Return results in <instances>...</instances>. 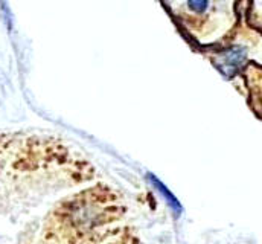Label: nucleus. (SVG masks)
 Instances as JSON below:
<instances>
[{"instance_id":"obj_3","label":"nucleus","mask_w":262,"mask_h":244,"mask_svg":"<svg viewBox=\"0 0 262 244\" xmlns=\"http://www.w3.org/2000/svg\"><path fill=\"white\" fill-rule=\"evenodd\" d=\"M148 180H149V183L154 186V189L163 197V200L168 203V208H171V211H172L176 215H179V214L182 212V205H180V201L172 195V192H171L163 183L160 182L156 176H152V174H148Z\"/></svg>"},{"instance_id":"obj_2","label":"nucleus","mask_w":262,"mask_h":244,"mask_svg":"<svg viewBox=\"0 0 262 244\" xmlns=\"http://www.w3.org/2000/svg\"><path fill=\"white\" fill-rule=\"evenodd\" d=\"M246 58H247V54L244 48H232L220 57L218 67L224 75L232 76L233 73L239 70V67L244 64Z\"/></svg>"},{"instance_id":"obj_4","label":"nucleus","mask_w":262,"mask_h":244,"mask_svg":"<svg viewBox=\"0 0 262 244\" xmlns=\"http://www.w3.org/2000/svg\"><path fill=\"white\" fill-rule=\"evenodd\" d=\"M191 9H194L196 12H203L207 6V0H188Z\"/></svg>"},{"instance_id":"obj_1","label":"nucleus","mask_w":262,"mask_h":244,"mask_svg":"<svg viewBox=\"0 0 262 244\" xmlns=\"http://www.w3.org/2000/svg\"><path fill=\"white\" fill-rule=\"evenodd\" d=\"M119 208L107 194L90 189L63 201L54 212V220L67 238L81 241L105 226L110 218L121 217Z\"/></svg>"}]
</instances>
